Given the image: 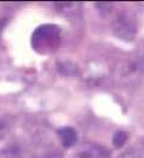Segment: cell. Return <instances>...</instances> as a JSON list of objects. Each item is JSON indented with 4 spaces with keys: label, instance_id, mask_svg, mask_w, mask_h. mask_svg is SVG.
Wrapping results in <instances>:
<instances>
[{
    "label": "cell",
    "instance_id": "cell-1",
    "mask_svg": "<svg viewBox=\"0 0 144 158\" xmlns=\"http://www.w3.org/2000/svg\"><path fill=\"white\" fill-rule=\"evenodd\" d=\"M58 135L61 136V140L66 147H70L76 143V133L70 127H64L58 131Z\"/></svg>",
    "mask_w": 144,
    "mask_h": 158
},
{
    "label": "cell",
    "instance_id": "cell-2",
    "mask_svg": "<svg viewBox=\"0 0 144 158\" xmlns=\"http://www.w3.org/2000/svg\"><path fill=\"white\" fill-rule=\"evenodd\" d=\"M126 139H127V135L126 133L124 132H116L114 134V138H113V143L116 147H121L126 143Z\"/></svg>",
    "mask_w": 144,
    "mask_h": 158
}]
</instances>
